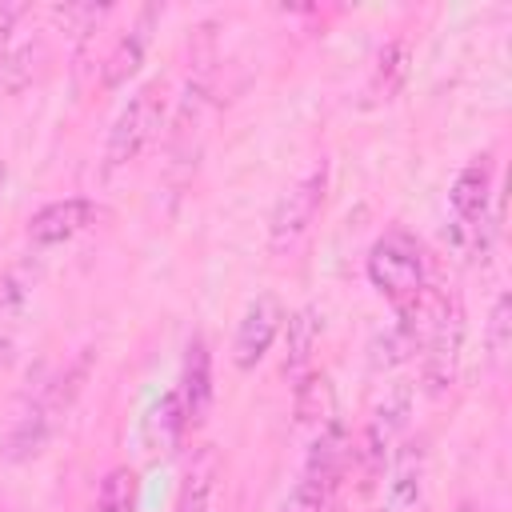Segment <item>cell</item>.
<instances>
[{"instance_id":"1","label":"cell","mask_w":512,"mask_h":512,"mask_svg":"<svg viewBox=\"0 0 512 512\" xmlns=\"http://www.w3.org/2000/svg\"><path fill=\"white\" fill-rule=\"evenodd\" d=\"M488 204H492V156H476L472 164L460 168L452 192H448V240L456 252L472 256L476 248L484 252V232H488Z\"/></svg>"},{"instance_id":"2","label":"cell","mask_w":512,"mask_h":512,"mask_svg":"<svg viewBox=\"0 0 512 512\" xmlns=\"http://www.w3.org/2000/svg\"><path fill=\"white\" fill-rule=\"evenodd\" d=\"M368 280L380 296H388L392 304H404L408 296H416L424 288V252L416 244L412 232L404 228H388L372 252H368Z\"/></svg>"},{"instance_id":"3","label":"cell","mask_w":512,"mask_h":512,"mask_svg":"<svg viewBox=\"0 0 512 512\" xmlns=\"http://www.w3.org/2000/svg\"><path fill=\"white\" fill-rule=\"evenodd\" d=\"M324 188H328V164H324V160L308 164V168L284 188V196H280L276 208H272V224H268V244H272V252H288V248L312 228V220H316V212H320V204H324Z\"/></svg>"},{"instance_id":"4","label":"cell","mask_w":512,"mask_h":512,"mask_svg":"<svg viewBox=\"0 0 512 512\" xmlns=\"http://www.w3.org/2000/svg\"><path fill=\"white\" fill-rule=\"evenodd\" d=\"M160 128H164V88L160 84H144L128 100V108L116 116V124L108 132V144H104V164L108 168L132 164L156 140Z\"/></svg>"},{"instance_id":"5","label":"cell","mask_w":512,"mask_h":512,"mask_svg":"<svg viewBox=\"0 0 512 512\" xmlns=\"http://www.w3.org/2000/svg\"><path fill=\"white\" fill-rule=\"evenodd\" d=\"M280 324H284V304H280L276 296H256V300L244 308L240 324H236V336H232V364H236L240 372H252V368L268 356V348H272Z\"/></svg>"},{"instance_id":"6","label":"cell","mask_w":512,"mask_h":512,"mask_svg":"<svg viewBox=\"0 0 512 512\" xmlns=\"http://www.w3.org/2000/svg\"><path fill=\"white\" fill-rule=\"evenodd\" d=\"M92 224H96V204L88 196H64V200H52L40 212H32L28 244L32 248H52V244H64V240L88 232Z\"/></svg>"},{"instance_id":"7","label":"cell","mask_w":512,"mask_h":512,"mask_svg":"<svg viewBox=\"0 0 512 512\" xmlns=\"http://www.w3.org/2000/svg\"><path fill=\"white\" fill-rule=\"evenodd\" d=\"M460 348H464V316H460V304H452V312L444 316L436 336L424 344V388L432 396H444L456 384Z\"/></svg>"},{"instance_id":"8","label":"cell","mask_w":512,"mask_h":512,"mask_svg":"<svg viewBox=\"0 0 512 512\" xmlns=\"http://www.w3.org/2000/svg\"><path fill=\"white\" fill-rule=\"evenodd\" d=\"M212 352H208V340L204 336H192L188 348H184V372H180V412H184V424L188 428H200L208 420V408H212Z\"/></svg>"},{"instance_id":"9","label":"cell","mask_w":512,"mask_h":512,"mask_svg":"<svg viewBox=\"0 0 512 512\" xmlns=\"http://www.w3.org/2000/svg\"><path fill=\"white\" fill-rule=\"evenodd\" d=\"M348 460H352L348 432H344L340 420H328V424L316 432V440H312V448H308V460H304V472H300V476H304V480H316V484L328 488V492H336V484H340Z\"/></svg>"},{"instance_id":"10","label":"cell","mask_w":512,"mask_h":512,"mask_svg":"<svg viewBox=\"0 0 512 512\" xmlns=\"http://www.w3.org/2000/svg\"><path fill=\"white\" fill-rule=\"evenodd\" d=\"M404 424H408V388H396V392L372 412V420H368V428H364V440H360V460H364L372 472L384 464V456H388V448L396 444V436H400Z\"/></svg>"},{"instance_id":"11","label":"cell","mask_w":512,"mask_h":512,"mask_svg":"<svg viewBox=\"0 0 512 512\" xmlns=\"http://www.w3.org/2000/svg\"><path fill=\"white\" fill-rule=\"evenodd\" d=\"M156 16V8H144L140 12V24L136 28H128L120 40H116V48L108 52V60H104V88H120V84H128L136 72H140V64H144V48H148V20Z\"/></svg>"},{"instance_id":"12","label":"cell","mask_w":512,"mask_h":512,"mask_svg":"<svg viewBox=\"0 0 512 512\" xmlns=\"http://www.w3.org/2000/svg\"><path fill=\"white\" fill-rule=\"evenodd\" d=\"M220 476V456L216 448H200L192 464L184 468V480L176 488V508L172 512H208L212 508V488Z\"/></svg>"},{"instance_id":"13","label":"cell","mask_w":512,"mask_h":512,"mask_svg":"<svg viewBox=\"0 0 512 512\" xmlns=\"http://www.w3.org/2000/svg\"><path fill=\"white\" fill-rule=\"evenodd\" d=\"M320 344V316L316 308H300L288 316V352H284V376L300 384L312 372V356Z\"/></svg>"},{"instance_id":"14","label":"cell","mask_w":512,"mask_h":512,"mask_svg":"<svg viewBox=\"0 0 512 512\" xmlns=\"http://www.w3.org/2000/svg\"><path fill=\"white\" fill-rule=\"evenodd\" d=\"M420 476H424V448L420 444H400V452L392 456V468H388V508L392 512H404L420 500Z\"/></svg>"},{"instance_id":"15","label":"cell","mask_w":512,"mask_h":512,"mask_svg":"<svg viewBox=\"0 0 512 512\" xmlns=\"http://www.w3.org/2000/svg\"><path fill=\"white\" fill-rule=\"evenodd\" d=\"M48 428H52V408L44 400H32L16 412L12 420V432H8V460H28L44 448L48 440Z\"/></svg>"},{"instance_id":"16","label":"cell","mask_w":512,"mask_h":512,"mask_svg":"<svg viewBox=\"0 0 512 512\" xmlns=\"http://www.w3.org/2000/svg\"><path fill=\"white\" fill-rule=\"evenodd\" d=\"M296 420L308 428H324L328 420H336V392L324 372H308L296 384Z\"/></svg>"},{"instance_id":"17","label":"cell","mask_w":512,"mask_h":512,"mask_svg":"<svg viewBox=\"0 0 512 512\" xmlns=\"http://www.w3.org/2000/svg\"><path fill=\"white\" fill-rule=\"evenodd\" d=\"M136 508H140V476L128 464H120L100 480L92 512H136Z\"/></svg>"},{"instance_id":"18","label":"cell","mask_w":512,"mask_h":512,"mask_svg":"<svg viewBox=\"0 0 512 512\" xmlns=\"http://www.w3.org/2000/svg\"><path fill=\"white\" fill-rule=\"evenodd\" d=\"M404 76H408V48H404L400 40H392V44H384V52H380V60H376L372 92H376L380 100H392V96L400 92Z\"/></svg>"},{"instance_id":"19","label":"cell","mask_w":512,"mask_h":512,"mask_svg":"<svg viewBox=\"0 0 512 512\" xmlns=\"http://www.w3.org/2000/svg\"><path fill=\"white\" fill-rule=\"evenodd\" d=\"M148 428H152V440L160 444V448H172L184 432H188V424H184V412H180V396H176V388L168 392V396H160V404L152 408V416H148Z\"/></svg>"},{"instance_id":"20","label":"cell","mask_w":512,"mask_h":512,"mask_svg":"<svg viewBox=\"0 0 512 512\" xmlns=\"http://www.w3.org/2000/svg\"><path fill=\"white\" fill-rule=\"evenodd\" d=\"M508 344H512V296L500 292L496 304H492V316H488V360H492L496 368L504 364Z\"/></svg>"},{"instance_id":"21","label":"cell","mask_w":512,"mask_h":512,"mask_svg":"<svg viewBox=\"0 0 512 512\" xmlns=\"http://www.w3.org/2000/svg\"><path fill=\"white\" fill-rule=\"evenodd\" d=\"M36 276H40V272H36L28 260L12 264V268L0 276V308H16V304H24L28 292L36 288Z\"/></svg>"},{"instance_id":"22","label":"cell","mask_w":512,"mask_h":512,"mask_svg":"<svg viewBox=\"0 0 512 512\" xmlns=\"http://www.w3.org/2000/svg\"><path fill=\"white\" fill-rule=\"evenodd\" d=\"M36 44H24V48H8L4 56H0V84L8 88V92H16V88H24L28 80H32V64L28 60H36Z\"/></svg>"},{"instance_id":"23","label":"cell","mask_w":512,"mask_h":512,"mask_svg":"<svg viewBox=\"0 0 512 512\" xmlns=\"http://www.w3.org/2000/svg\"><path fill=\"white\" fill-rule=\"evenodd\" d=\"M328 500H332V492L328 488H320L316 480H296V488L288 492V500L280 504V512H324L328 508Z\"/></svg>"},{"instance_id":"24","label":"cell","mask_w":512,"mask_h":512,"mask_svg":"<svg viewBox=\"0 0 512 512\" xmlns=\"http://www.w3.org/2000/svg\"><path fill=\"white\" fill-rule=\"evenodd\" d=\"M52 16L72 24L76 36H84V32H92V24L100 16H108V4H64V8H52Z\"/></svg>"},{"instance_id":"25","label":"cell","mask_w":512,"mask_h":512,"mask_svg":"<svg viewBox=\"0 0 512 512\" xmlns=\"http://www.w3.org/2000/svg\"><path fill=\"white\" fill-rule=\"evenodd\" d=\"M20 16H24V4H0V56L12 44V32H16V20Z\"/></svg>"},{"instance_id":"26","label":"cell","mask_w":512,"mask_h":512,"mask_svg":"<svg viewBox=\"0 0 512 512\" xmlns=\"http://www.w3.org/2000/svg\"><path fill=\"white\" fill-rule=\"evenodd\" d=\"M456 512H480V504H476V500H460Z\"/></svg>"},{"instance_id":"27","label":"cell","mask_w":512,"mask_h":512,"mask_svg":"<svg viewBox=\"0 0 512 512\" xmlns=\"http://www.w3.org/2000/svg\"><path fill=\"white\" fill-rule=\"evenodd\" d=\"M4 180H8V164L0 160V192H4Z\"/></svg>"}]
</instances>
